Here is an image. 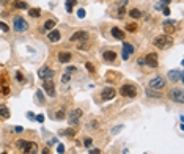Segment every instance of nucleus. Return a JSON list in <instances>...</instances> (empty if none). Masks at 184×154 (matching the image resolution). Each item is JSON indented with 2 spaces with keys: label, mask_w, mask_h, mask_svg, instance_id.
Instances as JSON below:
<instances>
[{
  "label": "nucleus",
  "mask_w": 184,
  "mask_h": 154,
  "mask_svg": "<svg viewBox=\"0 0 184 154\" xmlns=\"http://www.w3.org/2000/svg\"><path fill=\"white\" fill-rule=\"evenodd\" d=\"M60 38H62V33H60L58 30H52V32L47 35V39H49L51 43H57V41H60Z\"/></svg>",
  "instance_id": "obj_15"
},
{
  "label": "nucleus",
  "mask_w": 184,
  "mask_h": 154,
  "mask_svg": "<svg viewBox=\"0 0 184 154\" xmlns=\"http://www.w3.org/2000/svg\"><path fill=\"white\" fill-rule=\"evenodd\" d=\"M132 52H134V46L129 44V43H123V60H128Z\"/></svg>",
  "instance_id": "obj_13"
},
{
  "label": "nucleus",
  "mask_w": 184,
  "mask_h": 154,
  "mask_svg": "<svg viewBox=\"0 0 184 154\" xmlns=\"http://www.w3.org/2000/svg\"><path fill=\"white\" fill-rule=\"evenodd\" d=\"M16 79L19 80V82H25V79H24V76L21 74V72H16Z\"/></svg>",
  "instance_id": "obj_34"
},
{
  "label": "nucleus",
  "mask_w": 184,
  "mask_h": 154,
  "mask_svg": "<svg viewBox=\"0 0 184 154\" xmlns=\"http://www.w3.org/2000/svg\"><path fill=\"white\" fill-rule=\"evenodd\" d=\"M24 145H25V140H18V146H19V148H22Z\"/></svg>",
  "instance_id": "obj_40"
},
{
  "label": "nucleus",
  "mask_w": 184,
  "mask_h": 154,
  "mask_svg": "<svg viewBox=\"0 0 184 154\" xmlns=\"http://www.w3.org/2000/svg\"><path fill=\"white\" fill-rule=\"evenodd\" d=\"M153 44L158 49H170L173 46V38L168 35H160V36H156L154 38Z\"/></svg>",
  "instance_id": "obj_1"
},
{
  "label": "nucleus",
  "mask_w": 184,
  "mask_h": 154,
  "mask_svg": "<svg viewBox=\"0 0 184 154\" xmlns=\"http://www.w3.org/2000/svg\"><path fill=\"white\" fill-rule=\"evenodd\" d=\"M120 93H121V96H124V98H135L137 88L134 85H123L121 88H120Z\"/></svg>",
  "instance_id": "obj_2"
},
{
  "label": "nucleus",
  "mask_w": 184,
  "mask_h": 154,
  "mask_svg": "<svg viewBox=\"0 0 184 154\" xmlns=\"http://www.w3.org/2000/svg\"><path fill=\"white\" fill-rule=\"evenodd\" d=\"M74 71H76L74 66H69V68H68V72H74Z\"/></svg>",
  "instance_id": "obj_47"
},
{
  "label": "nucleus",
  "mask_w": 184,
  "mask_h": 154,
  "mask_svg": "<svg viewBox=\"0 0 184 154\" xmlns=\"http://www.w3.org/2000/svg\"><path fill=\"white\" fill-rule=\"evenodd\" d=\"M129 16L134 19H139L140 16H142V13H140V9H137V8H132L131 11H129Z\"/></svg>",
  "instance_id": "obj_23"
},
{
  "label": "nucleus",
  "mask_w": 184,
  "mask_h": 154,
  "mask_svg": "<svg viewBox=\"0 0 184 154\" xmlns=\"http://www.w3.org/2000/svg\"><path fill=\"white\" fill-rule=\"evenodd\" d=\"M112 35H113V38H116V39H124V32L120 30L118 27H113L112 28Z\"/></svg>",
  "instance_id": "obj_17"
},
{
  "label": "nucleus",
  "mask_w": 184,
  "mask_h": 154,
  "mask_svg": "<svg viewBox=\"0 0 184 154\" xmlns=\"http://www.w3.org/2000/svg\"><path fill=\"white\" fill-rule=\"evenodd\" d=\"M36 121L43 123V121H44V115H38V116H36Z\"/></svg>",
  "instance_id": "obj_39"
},
{
  "label": "nucleus",
  "mask_w": 184,
  "mask_h": 154,
  "mask_svg": "<svg viewBox=\"0 0 184 154\" xmlns=\"http://www.w3.org/2000/svg\"><path fill=\"white\" fill-rule=\"evenodd\" d=\"M124 14H126V11H124V6H121V8L118 9V16H120V18H123Z\"/></svg>",
  "instance_id": "obj_36"
},
{
  "label": "nucleus",
  "mask_w": 184,
  "mask_h": 154,
  "mask_svg": "<svg viewBox=\"0 0 184 154\" xmlns=\"http://www.w3.org/2000/svg\"><path fill=\"white\" fill-rule=\"evenodd\" d=\"M85 66H87V69H88L90 72H95V66H93L91 63H85Z\"/></svg>",
  "instance_id": "obj_33"
},
{
  "label": "nucleus",
  "mask_w": 184,
  "mask_h": 154,
  "mask_svg": "<svg viewBox=\"0 0 184 154\" xmlns=\"http://www.w3.org/2000/svg\"><path fill=\"white\" fill-rule=\"evenodd\" d=\"M2 154H6V153H2Z\"/></svg>",
  "instance_id": "obj_50"
},
{
  "label": "nucleus",
  "mask_w": 184,
  "mask_h": 154,
  "mask_svg": "<svg viewBox=\"0 0 184 154\" xmlns=\"http://www.w3.org/2000/svg\"><path fill=\"white\" fill-rule=\"evenodd\" d=\"M87 38H88V33L83 32V30H80V32L72 33L69 39H71V41H82V39H87Z\"/></svg>",
  "instance_id": "obj_14"
},
{
  "label": "nucleus",
  "mask_w": 184,
  "mask_h": 154,
  "mask_svg": "<svg viewBox=\"0 0 184 154\" xmlns=\"http://www.w3.org/2000/svg\"><path fill=\"white\" fill-rule=\"evenodd\" d=\"M175 24H176L175 21H165L162 25H164V28H165V32L168 33V32H172V30H175Z\"/></svg>",
  "instance_id": "obj_19"
},
{
  "label": "nucleus",
  "mask_w": 184,
  "mask_h": 154,
  "mask_svg": "<svg viewBox=\"0 0 184 154\" xmlns=\"http://www.w3.org/2000/svg\"><path fill=\"white\" fill-rule=\"evenodd\" d=\"M22 148H24V154H36V151H38V145L33 142H25Z\"/></svg>",
  "instance_id": "obj_12"
},
{
  "label": "nucleus",
  "mask_w": 184,
  "mask_h": 154,
  "mask_svg": "<svg viewBox=\"0 0 184 154\" xmlns=\"http://www.w3.org/2000/svg\"><path fill=\"white\" fill-rule=\"evenodd\" d=\"M69 79H71V77H69V74H65V76H63V82H69Z\"/></svg>",
  "instance_id": "obj_41"
},
{
  "label": "nucleus",
  "mask_w": 184,
  "mask_h": 154,
  "mask_svg": "<svg viewBox=\"0 0 184 154\" xmlns=\"http://www.w3.org/2000/svg\"><path fill=\"white\" fill-rule=\"evenodd\" d=\"M172 82H181L183 80V72L179 71V69H173V71H168V74H167Z\"/></svg>",
  "instance_id": "obj_11"
},
{
  "label": "nucleus",
  "mask_w": 184,
  "mask_h": 154,
  "mask_svg": "<svg viewBox=\"0 0 184 154\" xmlns=\"http://www.w3.org/2000/svg\"><path fill=\"white\" fill-rule=\"evenodd\" d=\"M71 58H72L71 52H60V53H58V60H60L62 63H68V61H71Z\"/></svg>",
  "instance_id": "obj_16"
},
{
  "label": "nucleus",
  "mask_w": 184,
  "mask_h": 154,
  "mask_svg": "<svg viewBox=\"0 0 184 154\" xmlns=\"http://www.w3.org/2000/svg\"><path fill=\"white\" fill-rule=\"evenodd\" d=\"M0 28H2L3 32H8V30H9V27L6 25V24H3V22H0Z\"/></svg>",
  "instance_id": "obj_38"
},
{
  "label": "nucleus",
  "mask_w": 184,
  "mask_h": 154,
  "mask_svg": "<svg viewBox=\"0 0 184 154\" xmlns=\"http://www.w3.org/2000/svg\"><path fill=\"white\" fill-rule=\"evenodd\" d=\"M27 116H28V120H35V116H33V113H27Z\"/></svg>",
  "instance_id": "obj_48"
},
{
  "label": "nucleus",
  "mask_w": 184,
  "mask_h": 154,
  "mask_svg": "<svg viewBox=\"0 0 184 154\" xmlns=\"http://www.w3.org/2000/svg\"><path fill=\"white\" fill-rule=\"evenodd\" d=\"M146 96H153V98H160V93H154V91H151V90H146Z\"/></svg>",
  "instance_id": "obj_28"
},
{
  "label": "nucleus",
  "mask_w": 184,
  "mask_h": 154,
  "mask_svg": "<svg viewBox=\"0 0 184 154\" xmlns=\"http://www.w3.org/2000/svg\"><path fill=\"white\" fill-rule=\"evenodd\" d=\"M43 86H44L46 93H47V95L51 96V98H55V85H53L52 79H49V80H44V83H43Z\"/></svg>",
  "instance_id": "obj_10"
},
{
  "label": "nucleus",
  "mask_w": 184,
  "mask_h": 154,
  "mask_svg": "<svg viewBox=\"0 0 184 154\" xmlns=\"http://www.w3.org/2000/svg\"><path fill=\"white\" fill-rule=\"evenodd\" d=\"M148 85H150V88H153V90H160V88L165 86V79L160 77V76H156V77H153V79L150 80Z\"/></svg>",
  "instance_id": "obj_3"
},
{
  "label": "nucleus",
  "mask_w": 184,
  "mask_h": 154,
  "mask_svg": "<svg viewBox=\"0 0 184 154\" xmlns=\"http://www.w3.org/2000/svg\"><path fill=\"white\" fill-rule=\"evenodd\" d=\"M116 95V91L112 88V86H107V88H104L101 91V99L102 101H110V99H113Z\"/></svg>",
  "instance_id": "obj_8"
},
{
  "label": "nucleus",
  "mask_w": 184,
  "mask_h": 154,
  "mask_svg": "<svg viewBox=\"0 0 184 154\" xmlns=\"http://www.w3.org/2000/svg\"><path fill=\"white\" fill-rule=\"evenodd\" d=\"M137 63H139L140 66H145V60H143V58H139V61H137Z\"/></svg>",
  "instance_id": "obj_42"
},
{
  "label": "nucleus",
  "mask_w": 184,
  "mask_h": 154,
  "mask_svg": "<svg viewBox=\"0 0 184 154\" xmlns=\"http://www.w3.org/2000/svg\"><path fill=\"white\" fill-rule=\"evenodd\" d=\"M101 151H99V149H91V151H90V154H99Z\"/></svg>",
  "instance_id": "obj_46"
},
{
  "label": "nucleus",
  "mask_w": 184,
  "mask_h": 154,
  "mask_svg": "<svg viewBox=\"0 0 184 154\" xmlns=\"http://www.w3.org/2000/svg\"><path fill=\"white\" fill-rule=\"evenodd\" d=\"M76 132H77V129H76V128H69L68 130H66V132H63V134H66L68 137H74Z\"/></svg>",
  "instance_id": "obj_27"
},
{
  "label": "nucleus",
  "mask_w": 184,
  "mask_h": 154,
  "mask_svg": "<svg viewBox=\"0 0 184 154\" xmlns=\"http://www.w3.org/2000/svg\"><path fill=\"white\" fill-rule=\"evenodd\" d=\"M38 77L43 79V80H49V79L53 77V71L51 68H47V66H43V68H39V71H38Z\"/></svg>",
  "instance_id": "obj_6"
},
{
  "label": "nucleus",
  "mask_w": 184,
  "mask_h": 154,
  "mask_svg": "<svg viewBox=\"0 0 184 154\" xmlns=\"http://www.w3.org/2000/svg\"><path fill=\"white\" fill-rule=\"evenodd\" d=\"M14 130H16V132H22V130H24V128H21V126H16Z\"/></svg>",
  "instance_id": "obj_44"
},
{
  "label": "nucleus",
  "mask_w": 184,
  "mask_h": 154,
  "mask_svg": "<svg viewBox=\"0 0 184 154\" xmlns=\"http://www.w3.org/2000/svg\"><path fill=\"white\" fill-rule=\"evenodd\" d=\"M91 143H93V138H85V140H83V145H85L87 148H90V146H91Z\"/></svg>",
  "instance_id": "obj_32"
},
{
  "label": "nucleus",
  "mask_w": 184,
  "mask_h": 154,
  "mask_svg": "<svg viewBox=\"0 0 184 154\" xmlns=\"http://www.w3.org/2000/svg\"><path fill=\"white\" fill-rule=\"evenodd\" d=\"M55 24H57V22L53 21V19H49V21L44 22V25H43V27H44V30H52L53 27H55Z\"/></svg>",
  "instance_id": "obj_22"
},
{
  "label": "nucleus",
  "mask_w": 184,
  "mask_h": 154,
  "mask_svg": "<svg viewBox=\"0 0 184 154\" xmlns=\"http://www.w3.org/2000/svg\"><path fill=\"white\" fill-rule=\"evenodd\" d=\"M55 118L57 120H65V112H63V110H58V112L55 113Z\"/></svg>",
  "instance_id": "obj_29"
},
{
  "label": "nucleus",
  "mask_w": 184,
  "mask_h": 154,
  "mask_svg": "<svg viewBox=\"0 0 184 154\" xmlns=\"http://www.w3.org/2000/svg\"><path fill=\"white\" fill-rule=\"evenodd\" d=\"M57 153H58V154H63V153H65V146H63V145H58V146H57Z\"/></svg>",
  "instance_id": "obj_35"
},
{
  "label": "nucleus",
  "mask_w": 184,
  "mask_h": 154,
  "mask_svg": "<svg viewBox=\"0 0 184 154\" xmlns=\"http://www.w3.org/2000/svg\"><path fill=\"white\" fill-rule=\"evenodd\" d=\"M145 65H148L150 68H158V53L156 52H151L145 57Z\"/></svg>",
  "instance_id": "obj_7"
},
{
  "label": "nucleus",
  "mask_w": 184,
  "mask_h": 154,
  "mask_svg": "<svg viewBox=\"0 0 184 154\" xmlns=\"http://www.w3.org/2000/svg\"><path fill=\"white\" fill-rule=\"evenodd\" d=\"M28 14L32 16V18H39V16H41V9L39 8H32L28 11Z\"/></svg>",
  "instance_id": "obj_24"
},
{
  "label": "nucleus",
  "mask_w": 184,
  "mask_h": 154,
  "mask_svg": "<svg viewBox=\"0 0 184 154\" xmlns=\"http://www.w3.org/2000/svg\"><path fill=\"white\" fill-rule=\"evenodd\" d=\"M126 27H128V32H135V30H137V25L135 24H128V25H126Z\"/></svg>",
  "instance_id": "obj_31"
},
{
  "label": "nucleus",
  "mask_w": 184,
  "mask_h": 154,
  "mask_svg": "<svg viewBox=\"0 0 184 154\" xmlns=\"http://www.w3.org/2000/svg\"><path fill=\"white\" fill-rule=\"evenodd\" d=\"M170 98H172L175 102L183 104L184 102V91H183V88H173L172 91H170Z\"/></svg>",
  "instance_id": "obj_5"
},
{
  "label": "nucleus",
  "mask_w": 184,
  "mask_h": 154,
  "mask_svg": "<svg viewBox=\"0 0 184 154\" xmlns=\"http://www.w3.org/2000/svg\"><path fill=\"white\" fill-rule=\"evenodd\" d=\"M0 95H2V96L9 95V86H6V85H2V86H0Z\"/></svg>",
  "instance_id": "obj_26"
},
{
  "label": "nucleus",
  "mask_w": 184,
  "mask_h": 154,
  "mask_svg": "<svg viewBox=\"0 0 184 154\" xmlns=\"http://www.w3.org/2000/svg\"><path fill=\"white\" fill-rule=\"evenodd\" d=\"M13 6H14L16 9H27L28 8V5H27L25 2H21V0H16V2L13 3Z\"/></svg>",
  "instance_id": "obj_20"
},
{
  "label": "nucleus",
  "mask_w": 184,
  "mask_h": 154,
  "mask_svg": "<svg viewBox=\"0 0 184 154\" xmlns=\"http://www.w3.org/2000/svg\"><path fill=\"white\" fill-rule=\"evenodd\" d=\"M121 128H123V126H116V128H115V129H113V134H116V132H120V130H121Z\"/></svg>",
  "instance_id": "obj_43"
},
{
  "label": "nucleus",
  "mask_w": 184,
  "mask_h": 154,
  "mask_svg": "<svg viewBox=\"0 0 184 154\" xmlns=\"http://www.w3.org/2000/svg\"><path fill=\"white\" fill-rule=\"evenodd\" d=\"M13 25H14V30H16V32H25V30L28 28V24H27V21H25V19H22L21 16L14 18V21H13Z\"/></svg>",
  "instance_id": "obj_4"
},
{
  "label": "nucleus",
  "mask_w": 184,
  "mask_h": 154,
  "mask_svg": "<svg viewBox=\"0 0 184 154\" xmlns=\"http://www.w3.org/2000/svg\"><path fill=\"white\" fill-rule=\"evenodd\" d=\"M36 96H38V101H39V104H44V96H43V93L39 91H36Z\"/></svg>",
  "instance_id": "obj_30"
},
{
  "label": "nucleus",
  "mask_w": 184,
  "mask_h": 154,
  "mask_svg": "<svg viewBox=\"0 0 184 154\" xmlns=\"http://www.w3.org/2000/svg\"><path fill=\"white\" fill-rule=\"evenodd\" d=\"M0 118H9V110L6 105H0Z\"/></svg>",
  "instance_id": "obj_21"
},
{
  "label": "nucleus",
  "mask_w": 184,
  "mask_h": 154,
  "mask_svg": "<svg viewBox=\"0 0 184 154\" xmlns=\"http://www.w3.org/2000/svg\"><path fill=\"white\" fill-rule=\"evenodd\" d=\"M74 6H76V0H66V11L68 13H71Z\"/></svg>",
  "instance_id": "obj_25"
},
{
  "label": "nucleus",
  "mask_w": 184,
  "mask_h": 154,
  "mask_svg": "<svg viewBox=\"0 0 184 154\" xmlns=\"http://www.w3.org/2000/svg\"><path fill=\"white\" fill-rule=\"evenodd\" d=\"M82 110L80 109H76V110H72L71 113H69V123H71V126H77L79 124V120H80V116H82Z\"/></svg>",
  "instance_id": "obj_9"
},
{
  "label": "nucleus",
  "mask_w": 184,
  "mask_h": 154,
  "mask_svg": "<svg viewBox=\"0 0 184 154\" xmlns=\"http://www.w3.org/2000/svg\"><path fill=\"white\" fill-rule=\"evenodd\" d=\"M102 58H104L106 61H113V60L116 58V53L113 51H106L104 53H102Z\"/></svg>",
  "instance_id": "obj_18"
},
{
  "label": "nucleus",
  "mask_w": 184,
  "mask_h": 154,
  "mask_svg": "<svg viewBox=\"0 0 184 154\" xmlns=\"http://www.w3.org/2000/svg\"><path fill=\"white\" fill-rule=\"evenodd\" d=\"M164 14H165V16H168V14H170V9L167 8V6H165V8H164Z\"/></svg>",
  "instance_id": "obj_45"
},
{
  "label": "nucleus",
  "mask_w": 184,
  "mask_h": 154,
  "mask_svg": "<svg viewBox=\"0 0 184 154\" xmlns=\"http://www.w3.org/2000/svg\"><path fill=\"white\" fill-rule=\"evenodd\" d=\"M41 154H49V149L47 148H44V149H43V153Z\"/></svg>",
  "instance_id": "obj_49"
},
{
  "label": "nucleus",
  "mask_w": 184,
  "mask_h": 154,
  "mask_svg": "<svg viewBox=\"0 0 184 154\" xmlns=\"http://www.w3.org/2000/svg\"><path fill=\"white\" fill-rule=\"evenodd\" d=\"M77 16H79L80 19H83V18H85V9H79V11H77Z\"/></svg>",
  "instance_id": "obj_37"
}]
</instances>
